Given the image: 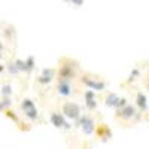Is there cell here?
<instances>
[{"label":"cell","instance_id":"cell-8","mask_svg":"<svg viewBox=\"0 0 149 149\" xmlns=\"http://www.w3.org/2000/svg\"><path fill=\"white\" fill-rule=\"evenodd\" d=\"M24 115H26V118L30 119V121H36L37 118H39V113H37L36 106L34 107H30V109H26V110H24Z\"/></svg>","mask_w":149,"mask_h":149},{"label":"cell","instance_id":"cell-21","mask_svg":"<svg viewBox=\"0 0 149 149\" xmlns=\"http://www.w3.org/2000/svg\"><path fill=\"white\" fill-rule=\"evenodd\" d=\"M0 51H3V43L0 42Z\"/></svg>","mask_w":149,"mask_h":149},{"label":"cell","instance_id":"cell-10","mask_svg":"<svg viewBox=\"0 0 149 149\" xmlns=\"http://www.w3.org/2000/svg\"><path fill=\"white\" fill-rule=\"evenodd\" d=\"M3 113H5V115H6V116H8L9 119H12V121H14L15 124H18V122H19V118H18V115L15 113V112H14V110H10L9 107L3 110Z\"/></svg>","mask_w":149,"mask_h":149},{"label":"cell","instance_id":"cell-19","mask_svg":"<svg viewBox=\"0 0 149 149\" xmlns=\"http://www.w3.org/2000/svg\"><path fill=\"white\" fill-rule=\"evenodd\" d=\"M69 3H72V5H74V6H81V5L84 3V0H69Z\"/></svg>","mask_w":149,"mask_h":149},{"label":"cell","instance_id":"cell-18","mask_svg":"<svg viewBox=\"0 0 149 149\" xmlns=\"http://www.w3.org/2000/svg\"><path fill=\"white\" fill-rule=\"evenodd\" d=\"M8 70H9L10 73H14V74L19 73V70H18V67H17L15 63H9V64H8Z\"/></svg>","mask_w":149,"mask_h":149},{"label":"cell","instance_id":"cell-12","mask_svg":"<svg viewBox=\"0 0 149 149\" xmlns=\"http://www.w3.org/2000/svg\"><path fill=\"white\" fill-rule=\"evenodd\" d=\"M24 61H26V67H27V73H30L33 69H34V58L30 55V57H27L26 60H24Z\"/></svg>","mask_w":149,"mask_h":149},{"label":"cell","instance_id":"cell-13","mask_svg":"<svg viewBox=\"0 0 149 149\" xmlns=\"http://www.w3.org/2000/svg\"><path fill=\"white\" fill-rule=\"evenodd\" d=\"M14 63L17 64V67H18V70H19V72H26V73H27V67H26V61H24V60H19V58H17V60L14 61Z\"/></svg>","mask_w":149,"mask_h":149},{"label":"cell","instance_id":"cell-15","mask_svg":"<svg viewBox=\"0 0 149 149\" xmlns=\"http://www.w3.org/2000/svg\"><path fill=\"white\" fill-rule=\"evenodd\" d=\"M85 106H86L88 110H95L97 109V100H95V98H94V100H86Z\"/></svg>","mask_w":149,"mask_h":149},{"label":"cell","instance_id":"cell-11","mask_svg":"<svg viewBox=\"0 0 149 149\" xmlns=\"http://www.w3.org/2000/svg\"><path fill=\"white\" fill-rule=\"evenodd\" d=\"M0 94L3 97H10L12 95V86L8 84V85H3L2 88H0Z\"/></svg>","mask_w":149,"mask_h":149},{"label":"cell","instance_id":"cell-17","mask_svg":"<svg viewBox=\"0 0 149 149\" xmlns=\"http://www.w3.org/2000/svg\"><path fill=\"white\" fill-rule=\"evenodd\" d=\"M42 74H43V76H48V78H52V79H54L55 70H54V69H43V70H42Z\"/></svg>","mask_w":149,"mask_h":149},{"label":"cell","instance_id":"cell-2","mask_svg":"<svg viewBox=\"0 0 149 149\" xmlns=\"http://www.w3.org/2000/svg\"><path fill=\"white\" fill-rule=\"evenodd\" d=\"M76 125L81 127L84 134H93L94 128H95V122H94L93 116H90V115H81L79 119L76 121Z\"/></svg>","mask_w":149,"mask_h":149},{"label":"cell","instance_id":"cell-5","mask_svg":"<svg viewBox=\"0 0 149 149\" xmlns=\"http://www.w3.org/2000/svg\"><path fill=\"white\" fill-rule=\"evenodd\" d=\"M74 66L72 64H63L60 66L58 69V81H72L74 78V70H73Z\"/></svg>","mask_w":149,"mask_h":149},{"label":"cell","instance_id":"cell-14","mask_svg":"<svg viewBox=\"0 0 149 149\" xmlns=\"http://www.w3.org/2000/svg\"><path fill=\"white\" fill-rule=\"evenodd\" d=\"M130 115H133V107H130V106L118 112V116H130Z\"/></svg>","mask_w":149,"mask_h":149},{"label":"cell","instance_id":"cell-6","mask_svg":"<svg viewBox=\"0 0 149 149\" xmlns=\"http://www.w3.org/2000/svg\"><path fill=\"white\" fill-rule=\"evenodd\" d=\"M57 93L63 97H70L73 94V88L69 81H58L57 84Z\"/></svg>","mask_w":149,"mask_h":149},{"label":"cell","instance_id":"cell-4","mask_svg":"<svg viewBox=\"0 0 149 149\" xmlns=\"http://www.w3.org/2000/svg\"><path fill=\"white\" fill-rule=\"evenodd\" d=\"M82 84L86 85L90 90H94V91H103L106 88V84L103 81H98L95 78H90V76H82Z\"/></svg>","mask_w":149,"mask_h":149},{"label":"cell","instance_id":"cell-3","mask_svg":"<svg viewBox=\"0 0 149 149\" xmlns=\"http://www.w3.org/2000/svg\"><path fill=\"white\" fill-rule=\"evenodd\" d=\"M49 121H51V124L55 128H64V130L72 128V125L67 122V118L63 113H58V112H52V113L49 115Z\"/></svg>","mask_w":149,"mask_h":149},{"label":"cell","instance_id":"cell-22","mask_svg":"<svg viewBox=\"0 0 149 149\" xmlns=\"http://www.w3.org/2000/svg\"><path fill=\"white\" fill-rule=\"evenodd\" d=\"M0 60H2V51H0Z\"/></svg>","mask_w":149,"mask_h":149},{"label":"cell","instance_id":"cell-7","mask_svg":"<svg viewBox=\"0 0 149 149\" xmlns=\"http://www.w3.org/2000/svg\"><path fill=\"white\" fill-rule=\"evenodd\" d=\"M94 131H95V134L98 136V137H106V139L112 137V131H110V128L106 125V124H97Z\"/></svg>","mask_w":149,"mask_h":149},{"label":"cell","instance_id":"cell-20","mask_svg":"<svg viewBox=\"0 0 149 149\" xmlns=\"http://www.w3.org/2000/svg\"><path fill=\"white\" fill-rule=\"evenodd\" d=\"M5 69H6V67H5L3 64H0V73H2V72H5Z\"/></svg>","mask_w":149,"mask_h":149},{"label":"cell","instance_id":"cell-16","mask_svg":"<svg viewBox=\"0 0 149 149\" xmlns=\"http://www.w3.org/2000/svg\"><path fill=\"white\" fill-rule=\"evenodd\" d=\"M52 78H48V76H43V74H40L39 78H37V82H39L40 85H48V84H51Z\"/></svg>","mask_w":149,"mask_h":149},{"label":"cell","instance_id":"cell-9","mask_svg":"<svg viewBox=\"0 0 149 149\" xmlns=\"http://www.w3.org/2000/svg\"><path fill=\"white\" fill-rule=\"evenodd\" d=\"M119 104V98L115 95V94H109L106 97V106H110V107H118Z\"/></svg>","mask_w":149,"mask_h":149},{"label":"cell","instance_id":"cell-1","mask_svg":"<svg viewBox=\"0 0 149 149\" xmlns=\"http://www.w3.org/2000/svg\"><path fill=\"white\" fill-rule=\"evenodd\" d=\"M61 113H63L67 119L72 121H78L79 116L82 115L81 112V106L78 103H73V102H67L63 104V109H61Z\"/></svg>","mask_w":149,"mask_h":149}]
</instances>
